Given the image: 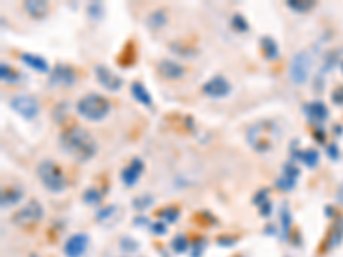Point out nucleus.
Returning a JSON list of instances; mask_svg holds the SVG:
<instances>
[{
	"label": "nucleus",
	"mask_w": 343,
	"mask_h": 257,
	"mask_svg": "<svg viewBox=\"0 0 343 257\" xmlns=\"http://www.w3.org/2000/svg\"><path fill=\"white\" fill-rule=\"evenodd\" d=\"M60 146L76 161H88L96 155V141L88 131L81 127H71L60 136Z\"/></svg>",
	"instance_id": "f257e3e1"
},
{
	"label": "nucleus",
	"mask_w": 343,
	"mask_h": 257,
	"mask_svg": "<svg viewBox=\"0 0 343 257\" xmlns=\"http://www.w3.org/2000/svg\"><path fill=\"white\" fill-rule=\"evenodd\" d=\"M110 112V101L105 96L91 93L77 101V113L90 122L103 120Z\"/></svg>",
	"instance_id": "f03ea898"
},
{
	"label": "nucleus",
	"mask_w": 343,
	"mask_h": 257,
	"mask_svg": "<svg viewBox=\"0 0 343 257\" xmlns=\"http://www.w3.org/2000/svg\"><path fill=\"white\" fill-rule=\"evenodd\" d=\"M276 127L271 122H259L247 131V141L258 153H268L276 141Z\"/></svg>",
	"instance_id": "7ed1b4c3"
},
{
	"label": "nucleus",
	"mask_w": 343,
	"mask_h": 257,
	"mask_svg": "<svg viewBox=\"0 0 343 257\" xmlns=\"http://www.w3.org/2000/svg\"><path fill=\"white\" fill-rule=\"evenodd\" d=\"M38 177H40L41 184L47 187L50 192H62L66 189V177H63L60 166L50 160H45L38 165Z\"/></svg>",
	"instance_id": "20e7f679"
},
{
	"label": "nucleus",
	"mask_w": 343,
	"mask_h": 257,
	"mask_svg": "<svg viewBox=\"0 0 343 257\" xmlns=\"http://www.w3.org/2000/svg\"><path fill=\"white\" fill-rule=\"evenodd\" d=\"M309 71H311V55L302 50L293 55L290 60V67H288V74H290V81L297 86L306 84L309 77Z\"/></svg>",
	"instance_id": "39448f33"
},
{
	"label": "nucleus",
	"mask_w": 343,
	"mask_h": 257,
	"mask_svg": "<svg viewBox=\"0 0 343 257\" xmlns=\"http://www.w3.org/2000/svg\"><path fill=\"white\" fill-rule=\"evenodd\" d=\"M9 105L16 113H19L21 117H24L26 120H31L38 115V112H40V105H38V101L34 100L33 96H28V95H19V96H14L11 101H9Z\"/></svg>",
	"instance_id": "423d86ee"
},
{
	"label": "nucleus",
	"mask_w": 343,
	"mask_h": 257,
	"mask_svg": "<svg viewBox=\"0 0 343 257\" xmlns=\"http://www.w3.org/2000/svg\"><path fill=\"white\" fill-rule=\"evenodd\" d=\"M43 218V207L38 201H29L26 206L23 207L21 211H17L16 215H14L12 221L16 225H33V223H38Z\"/></svg>",
	"instance_id": "0eeeda50"
},
{
	"label": "nucleus",
	"mask_w": 343,
	"mask_h": 257,
	"mask_svg": "<svg viewBox=\"0 0 343 257\" xmlns=\"http://www.w3.org/2000/svg\"><path fill=\"white\" fill-rule=\"evenodd\" d=\"M76 79H77L76 71L71 66H66V63H57L50 72V84L52 86L71 88L72 84L76 82Z\"/></svg>",
	"instance_id": "6e6552de"
},
{
	"label": "nucleus",
	"mask_w": 343,
	"mask_h": 257,
	"mask_svg": "<svg viewBox=\"0 0 343 257\" xmlns=\"http://www.w3.org/2000/svg\"><path fill=\"white\" fill-rule=\"evenodd\" d=\"M230 91H232V86L222 76H215L203 84V93L209 98H225L230 95Z\"/></svg>",
	"instance_id": "1a4fd4ad"
},
{
	"label": "nucleus",
	"mask_w": 343,
	"mask_h": 257,
	"mask_svg": "<svg viewBox=\"0 0 343 257\" xmlns=\"http://www.w3.org/2000/svg\"><path fill=\"white\" fill-rule=\"evenodd\" d=\"M95 74L98 77V81L105 90L109 91H119L122 88V77L117 76L115 72H112L109 67L105 66H96L95 67Z\"/></svg>",
	"instance_id": "9d476101"
},
{
	"label": "nucleus",
	"mask_w": 343,
	"mask_h": 257,
	"mask_svg": "<svg viewBox=\"0 0 343 257\" xmlns=\"http://www.w3.org/2000/svg\"><path fill=\"white\" fill-rule=\"evenodd\" d=\"M88 245H90V237L84 233L72 235L71 239L63 245V254L67 257H81L86 252Z\"/></svg>",
	"instance_id": "9b49d317"
},
{
	"label": "nucleus",
	"mask_w": 343,
	"mask_h": 257,
	"mask_svg": "<svg viewBox=\"0 0 343 257\" xmlns=\"http://www.w3.org/2000/svg\"><path fill=\"white\" fill-rule=\"evenodd\" d=\"M298 175H301V170H298V166L293 165V163H287V165H283L282 177L276 180V185L280 187V189H283V190H290V189L295 187Z\"/></svg>",
	"instance_id": "f8f14e48"
},
{
	"label": "nucleus",
	"mask_w": 343,
	"mask_h": 257,
	"mask_svg": "<svg viewBox=\"0 0 343 257\" xmlns=\"http://www.w3.org/2000/svg\"><path fill=\"white\" fill-rule=\"evenodd\" d=\"M144 172V163L139 160V158H134L129 165H127L124 170H122V182L127 185V187H132L136 185V182L139 180L141 174Z\"/></svg>",
	"instance_id": "ddd939ff"
},
{
	"label": "nucleus",
	"mask_w": 343,
	"mask_h": 257,
	"mask_svg": "<svg viewBox=\"0 0 343 257\" xmlns=\"http://www.w3.org/2000/svg\"><path fill=\"white\" fill-rule=\"evenodd\" d=\"M304 112H306V115L309 120L312 122H325L328 118V108L323 101H311L307 103L306 106H304Z\"/></svg>",
	"instance_id": "4468645a"
},
{
	"label": "nucleus",
	"mask_w": 343,
	"mask_h": 257,
	"mask_svg": "<svg viewBox=\"0 0 343 257\" xmlns=\"http://www.w3.org/2000/svg\"><path fill=\"white\" fill-rule=\"evenodd\" d=\"M158 72L166 79H180L185 76V69L174 60H161L158 63Z\"/></svg>",
	"instance_id": "2eb2a0df"
},
{
	"label": "nucleus",
	"mask_w": 343,
	"mask_h": 257,
	"mask_svg": "<svg viewBox=\"0 0 343 257\" xmlns=\"http://www.w3.org/2000/svg\"><path fill=\"white\" fill-rule=\"evenodd\" d=\"M24 9L31 17L43 19L50 11V6H48V2H43V0H28V2H24Z\"/></svg>",
	"instance_id": "dca6fc26"
},
{
	"label": "nucleus",
	"mask_w": 343,
	"mask_h": 257,
	"mask_svg": "<svg viewBox=\"0 0 343 257\" xmlns=\"http://www.w3.org/2000/svg\"><path fill=\"white\" fill-rule=\"evenodd\" d=\"M21 60L26 63L28 67H31V69H34V71H38V72H41V74L52 72L50 71V66H48V62L41 55H33V53H23Z\"/></svg>",
	"instance_id": "f3484780"
},
{
	"label": "nucleus",
	"mask_w": 343,
	"mask_h": 257,
	"mask_svg": "<svg viewBox=\"0 0 343 257\" xmlns=\"http://www.w3.org/2000/svg\"><path fill=\"white\" fill-rule=\"evenodd\" d=\"M131 93H132V96H134V100L137 103H141V105L151 106V103H153V100H151V95L148 91H146V88L141 82H132L131 84Z\"/></svg>",
	"instance_id": "a211bd4d"
},
{
	"label": "nucleus",
	"mask_w": 343,
	"mask_h": 257,
	"mask_svg": "<svg viewBox=\"0 0 343 257\" xmlns=\"http://www.w3.org/2000/svg\"><path fill=\"white\" fill-rule=\"evenodd\" d=\"M261 48L263 53L268 60H276L278 55H280V48H278V43L274 41L271 36H263L261 38Z\"/></svg>",
	"instance_id": "6ab92c4d"
},
{
	"label": "nucleus",
	"mask_w": 343,
	"mask_h": 257,
	"mask_svg": "<svg viewBox=\"0 0 343 257\" xmlns=\"http://www.w3.org/2000/svg\"><path fill=\"white\" fill-rule=\"evenodd\" d=\"M0 76H2V81L7 84H16L19 79H21V74L17 71H14V69L11 66H7V63H2V66H0Z\"/></svg>",
	"instance_id": "aec40b11"
},
{
	"label": "nucleus",
	"mask_w": 343,
	"mask_h": 257,
	"mask_svg": "<svg viewBox=\"0 0 343 257\" xmlns=\"http://www.w3.org/2000/svg\"><path fill=\"white\" fill-rule=\"evenodd\" d=\"M165 23H166V16L163 11H155L146 19V24H148L151 29H160L161 26H165Z\"/></svg>",
	"instance_id": "412c9836"
},
{
	"label": "nucleus",
	"mask_w": 343,
	"mask_h": 257,
	"mask_svg": "<svg viewBox=\"0 0 343 257\" xmlns=\"http://www.w3.org/2000/svg\"><path fill=\"white\" fill-rule=\"evenodd\" d=\"M297 158L302 163H306L309 168H314L317 165V161H319V155H317V151H314V149H307V151L298 153Z\"/></svg>",
	"instance_id": "4be33fe9"
},
{
	"label": "nucleus",
	"mask_w": 343,
	"mask_h": 257,
	"mask_svg": "<svg viewBox=\"0 0 343 257\" xmlns=\"http://www.w3.org/2000/svg\"><path fill=\"white\" fill-rule=\"evenodd\" d=\"M23 197V190L19 189H9L2 194V207H7L11 204H16V202Z\"/></svg>",
	"instance_id": "5701e85b"
},
{
	"label": "nucleus",
	"mask_w": 343,
	"mask_h": 257,
	"mask_svg": "<svg viewBox=\"0 0 343 257\" xmlns=\"http://www.w3.org/2000/svg\"><path fill=\"white\" fill-rule=\"evenodd\" d=\"M287 6L295 12H307V11H311L316 4L309 2V0H290V2H287Z\"/></svg>",
	"instance_id": "b1692460"
},
{
	"label": "nucleus",
	"mask_w": 343,
	"mask_h": 257,
	"mask_svg": "<svg viewBox=\"0 0 343 257\" xmlns=\"http://www.w3.org/2000/svg\"><path fill=\"white\" fill-rule=\"evenodd\" d=\"M341 240H343V220H338L335 225V231H333V235L330 237V244H328V247L331 249V247L340 244Z\"/></svg>",
	"instance_id": "393cba45"
},
{
	"label": "nucleus",
	"mask_w": 343,
	"mask_h": 257,
	"mask_svg": "<svg viewBox=\"0 0 343 257\" xmlns=\"http://www.w3.org/2000/svg\"><path fill=\"white\" fill-rule=\"evenodd\" d=\"M232 26L235 28V31H242V33H246L247 29H249V24L246 23V19L240 16V14H235V16H233Z\"/></svg>",
	"instance_id": "a878e982"
},
{
	"label": "nucleus",
	"mask_w": 343,
	"mask_h": 257,
	"mask_svg": "<svg viewBox=\"0 0 343 257\" xmlns=\"http://www.w3.org/2000/svg\"><path fill=\"white\" fill-rule=\"evenodd\" d=\"M172 247L175 249V252H184L187 250V240H185L184 235H177L172 240Z\"/></svg>",
	"instance_id": "bb28decb"
},
{
	"label": "nucleus",
	"mask_w": 343,
	"mask_h": 257,
	"mask_svg": "<svg viewBox=\"0 0 343 257\" xmlns=\"http://www.w3.org/2000/svg\"><path fill=\"white\" fill-rule=\"evenodd\" d=\"M88 14L93 17V19H100L103 16V7L100 2H93L90 7H88Z\"/></svg>",
	"instance_id": "cd10ccee"
},
{
	"label": "nucleus",
	"mask_w": 343,
	"mask_h": 257,
	"mask_svg": "<svg viewBox=\"0 0 343 257\" xmlns=\"http://www.w3.org/2000/svg\"><path fill=\"white\" fill-rule=\"evenodd\" d=\"M161 218H163L166 223H174L175 220L179 218V209H172V207H168V209H165L163 212H161Z\"/></svg>",
	"instance_id": "c85d7f7f"
},
{
	"label": "nucleus",
	"mask_w": 343,
	"mask_h": 257,
	"mask_svg": "<svg viewBox=\"0 0 343 257\" xmlns=\"http://www.w3.org/2000/svg\"><path fill=\"white\" fill-rule=\"evenodd\" d=\"M282 221H283V233H287L288 228H290V221H292L290 211L287 209V206L282 209Z\"/></svg>",
	"instance_id": "c756f323"
},
{
	"label": "nucleus",
	"mask_w": 343,
	"mask_h": 257,
	"mask_svg": "<svg viewBox=\"0 0 343 257\" xmlns=\"http://www.w3.org/2000/svg\"><path fill=\"white\" fill-rule=\"evenodd\" d=\"M100 199H101V196L98 194V192H96L95 189L86 190V194H84V201H86V202H98Z\"/></svg>",
	"instance_id": "7c9ffc66"
},
{
	"label": "nucleus",
	"mask_w": 343,
	"mask_h": 257,
	"mask_svg": "<svg viewBox=\"0 0 343 257\" xmlns=\"http://www.w3.org/2000/svg\"><path fill=\"white\" fill-rule=\"evenodd\" d=\"M333 101L338 103V105H341L343 103V88H340V90H336L335 93H333Z\"/></svg>",
	"instance_id": "2f4dec72"
},
{
	"label": "nucleus",
	"mask_w": 343,
	"mask_h": 257,
	"mask_svg": "<svg viewBox=\"0 0 343 257\" xmlns=\"http://www.w3.org/2000/svg\"><path fill=\"white\" fill-rule=\"evenodd\" d=\"M266 194H268V190H261V192H259V196L254 197V202H256V204H261V201L264 199V197H266Z\"/></svg>",
	"instance_id": "473e14b6"
},
{
	"label": "nucleus",
	"mask_w": 343,
	"mask_h": 257,
	"mask_svg": "<svg viewBox=\"0 0 343 257\" xmlns=\"http://www.w3.org/2000/svg\"><path fill=\"white\" fill-rule=\"evenodd\" d=\"M153 231H156V233H165V231H166V228H165V225H161V223H156V225L153 226Z\"/></svg>",
	"instance_id": "72a5a7b5"
},
{
	"label": "nucleus",
	"mask_w": 343,
	"mask_h": 257,
	"mask_svg": "<svg viewBox=\"0 0 343 257\" xmlns=\"http://www.w3.org/2000/svg\"><path fill=\"white\" fill-rule=\"evenodd\" d=\"M338 201H340L341 204H343V184L340 187V190H338Z\"/></svg>",
	"instance_id": "f704fd0d"
},
{
	"label": "nucleus",
	"mask_w": 343,
	"mask_h": 257,
	"mask_svg": "<svg viewBox=\"0 0 343 257\" xmlns=\"http://www.w3.org/2000/svg\"><path fill=\"white\" fill-rule=\"evenodd\" d=\"M330 156H331V158H336V156H338V155H335V146H331V147H330Z\"/></svg>",
	"instance_id": "c9c22d12"
},
{
	"label": "nucleus",
	"mask_w": 343,
	"mask_h": 257,
	"mask_svg": "<svg viewBox=\"0 0 343 257\" xmlns=\"http://www.w3.org/2000/svg\"><path fill=\"white\" fill-rule=\"evenodd\" d=\"M141 202H143V207H144V206H146V204H148V202H144V197H143V199H141ZM136 207H137V209H141V206H139V202H136Z\"/></svg>",
	"instance_id": "e433bc0d"
}]
</instances>
